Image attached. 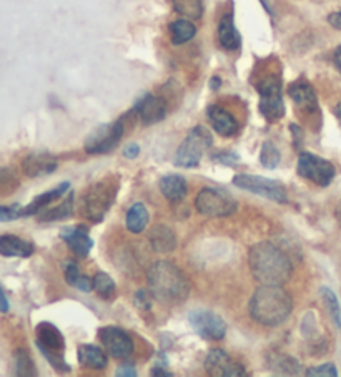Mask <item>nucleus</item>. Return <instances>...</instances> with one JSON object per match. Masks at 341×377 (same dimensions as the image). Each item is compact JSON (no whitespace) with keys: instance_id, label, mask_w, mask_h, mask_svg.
Instances as JSON below:
<instances>
[{"instance_id":"13","label":"nucleus","mask_w":341,"mask_h":377,"mask_svg":"<svg viewBox=\"0 0 341 377\" xmlns=\"http://www.w3.org/2000/svg\"><path fill=\"white\" fill-rule=\"evenodd\" d=\"M98 339L110 356L117 359H127L133 354V341L123 329L108 326L98 331Z\"/></svg>"},{"instance_id":"26","label":"nucleus","mask_w":341,"mask_h":377,"mask_svg":"<svg viewBox=\"0 0 341 377\" xmlns=\"http://www.w3.org/2000/svg\"><path fill=\"white\" fill-rule=\"evenodd\" d=\"M150 220V213L147 210V206L143 203H135L133 206H130V210L127 211V218H125V224H127V229L130 233L138 234L147 228Z\"/></svg>"},{"instance_id":"4","label":"nucleus","mask_w":341,"mask_h":377,"mask_svg":"<svg viewBox=\"0 0 341 377\" xmlns=\"http://www.w3.org/2000/svg\"><path fill=\"white\" fill-rule=\"evenodd\" d=\"M118 191L117 180H102L83 191L80 196V213L92 223H100L112 208Z\"/></svg>"},{"instance_id":"6","label":"nucleus","mask_w":341,"mask_h":377,"mask_svg":"<svg viewBox=\"0 0 341 377\" xmlns=\"http://www.w3.org/2000/svg\"><path fill=\"white\" fill-rule=\"evenodd\" d=\"M213 145V138L205 127H195L183 140L175 155L173 163L182 168H195L202 162V157Z\"/></svg>"},{"instance_id":"19","label":"nucleus","mask_w":341,"mask_h":377,"mask_svg":"<svg viewBox=\"0 0 341 377\" xmlns=\"http://www.w3.org/2000/svg\"><path fill=\"white\" fill-rule=\"evenodd\" d=\"M218 40L220 45L225 50H230V52H235L242 47V35L235 27V20H233V14L228 12L225 14L222 20L218 24Z\"/></svg>"},{"instance_id":"49","label":"nucleus","mask_w":341,"mask_h":377,"mask_svg":"<svg viewBox=\"0 0 341 377\" xmlns=\"http://www.w3.org/2000/svg\"><path fill=\"white\" fill-rule=\"evenodd\" d=\"M340 221H341V210H340Z\"/></svg>"},{"instance_id":"27","label":"nucleus","mask_w":341,"mask_h":377,"mask_svg":"<svg viewBox=\"0 0 341 377\" xmlns=\"http://www.w3.org/2000/svg\"><path fill=\"white\" fill-rule=\"evenodd\" d=\"M73 201H75V195L70 193L67 196V200L62 201L58 206H55V208L40 211L39 221L40 223H52V221L70 218V216L73 215Z\"/></svg>"},{"instance_id":"5","label":"nucleus","mask_w":341,"mask_h":377,"mask_svg":"<svg viewBox=\"0 0 341 377\" xmlns=\"http://www.w3.org/2000/svg\"><path fill=\"white\" fill-rule=\"evenodd\" d=\"M35 334H37V348L49 361V364L58 373H70V366L63 359L65 339L57 326L44 321V323L37 324Z\"/></svg>"},{"instance_id":"47","label":"nucleus","mask_w":341,"mask_h":377,"mask_svg":"<svg viewBox=\"0 0 341 377\" xmlns=\"http://www.w3.org/2000/svg\"><path fill=\"white\" fill-rule=\"evenodd\" d=\"M210 87H212L213 90H217L220 87V78L218 77H213L212 82H210Z\"/></svg>"},{"instance_id":"9","label":"nucleus","mask_w":341,"mask_h":377,"mask_svg":"<svg viewBox=\"0 0 341 377\" xmlns=\"http://www.w3.org/2000/svg\"><path fill=\"white\" fill-rule=\"evenodd\" d=\"M233 185L245 191H250V193H255L258 196H263V198L277 201V203H287L288 201L287 190H285L283 185L277 182V180L258 177V175L242 173V175H235Z\"/></svg>"},{"instance_id":"40","label":"nucleus","mask_w":341,"mask_h":377,"mask_svg":"<svg viewBox=\"0 0 341 377\" xmlns=\"http://www.w3.org/2000/svg\"><path fill=\"white\" fill-rule=\"evenodd\" d=\"M75 288L78 291H82V293H90V291L93 289V281L88 278V276H80L77 284H75Z\"/></svg>"},{"instance_id":"23","label":"nucleus","mask_w":341,"mask_h":377,"mask_svg":"<svg viewBox=\"0 0 341 377\" xmlns=\"http://www.w3.org/2000/svg\"><path fill=\"white\" fill-rule=\"evenodd\" d=\"M160 191H162L165 198L168 201H182L188 193L187 187V180L180 175H165V177L160 180Z\"/></svg>"},{"instance_id":"14","label":"nucleus","mask_w":341,"mask_h":377,"mask_svg":"<svg viewBox=\"0 0 341 377\" xmlns=\"http://www.w3.org/2000/svg\"><path fill=\"white\" fill-rule=\"evenodd\" d=\"M205 369L215 377H240L247 376L245 368L238 361L230 358L223 349H212L205 359Z\"/></svg>"},{"instance_id":"7","label":"nucleus","mask_w":341,"mask_h":377,"mask_svg":"<svg viewBox=\"0 0 341 377\" xmlns=\"http://www.w3.org/2000/svg\"><path fill=\"white\" fill-rule=\"evenodd\" d=\"M260 93V113L270 122H277L285 117V103L282 98V78L278 75H268L257 85Z\"/></svg>"},{"instance_id":"34","label":"nucleus","mask_w":341,"mask_h":377,"mask_svg":"<svg viewBox=\"0 0 341 377\" xmlns=\"http://www.w3.org/2000/svg\"><path fill=\"white\" fill-rule=\"evenodd\" d=\"M280 162H282V153H280V150L275 147L272 142L263 143L262 152H260V163H262L265 168L275 170L280 165Z\"/></svg>"},{"instance_id":"30","label":"nucleus","mask_w":341,"mask_h":377,"mask_svg":"<svg viewBox=\"0 0 341 377\" xmlns=\"http://www.w3.org/2000/svg\"><path fill=\"white\" fill-rule=\"evenodd\" d=\"M15 361V376L19 377H34L37 376V371H35V364L32 358H30L29 351L25 349H17L14 356Z\"/></svg>"},{"instance_id":"11","label":"nucleus","mask_w":341,"mask_h":377,"mask_svg":"<svg viewBox=\"0 0 341 377\" xmlns=\"http://www.w3.org/2000/svg\"><path fill=\"white\" fill-rule=\"evenodd\" d=\"M123 137V122H117L102 125L95 130L90 137L85 140V152L88 155H105L117 148L120 140Z\"/></svg>"},{"instance_id":"33","label":"nucleus","mask_w":341,"mask_h":377,"mask_svg":"<svg viewBox=\"0 0 341 377\" xmlns=\"http://www.w3.org/2000/svg\"><path fill=\"white\" fill-rule=\"evenodd\" d=\"M320 294H322V299H323L325 306H327L330 316H332L333 323L337 324L338 329H341V308H340L337 294H335L330 288H322L320 289Z\"/></svg>"},{"instance_id":"37","label":"nucleus","mask_w":341,"mask_h":377,"mask_svg":"<svg viewBox=\"0 0 341 377\" xmlns=\"http://www.w3.org/2000/svg\"><path fill=\"white\" fill-rule=\"evenodd\" d=\"M152 299L153 298V294H152V291L150 289H140L137 291V294H135V304L138 306L140 309H150L152 308Z\"/></svg>"},{"instance_id":"48","label":"nucleus","mask_w":341,"mask_h":377,"mask_svg":"<svg viewBox=\"0 0 341 377\" xmlns=\"http://www.w3.org/2000/svg\"><path fill=\"white\" fill-rule=\"evenodd\" d=\"M333 112H335V115H337L338 120H340V122H341V102L337 105V107H335Z\"/></svg>"},{"instance_id":"17","label":"nucleus","mask_w":341,"mask_h":377,"mask_svg":"<svg viewBox=\"0 0 341 377\" xmlns=\"http://www.w3.org/2000/svg\"><path fill=\"white\" fill-rule=\"evenodd\" d=\"M60 238L70 246L78 258L88 256L93 248V239L90 238L88 229L85 226H67V228L60 229Z\"/></svg>"},{"instance_id":"1","label":"nucleus","mask_w":341,"mask_h":377,"mask_svg":"<svg viewBox=\"0 0 341 377\" xmlns=\"http://www.w3.org/2000/svg\"><path fill=\"white\" fill-rule=\"evenodd\" d=\"M248 261L255 279L262 284L282 286L293 273L292 259L278 246L268 241L252 246Z\"/></svg>"},{"instance_id":"44","label":"nucleus","mask_w":341,"mask_h":377,"mask_svg":"<svg viewBox=\"0 0 341 377\" xmlns=\"http://www.w3.org/2000/svg\"><path fill=\"white\" fill-rule=\"evenodd\" d=\"M152 376H155V377H173V373H168V371H165V368H153Z\"/></svg>"},{"instance_id":"18","label":"nucleus","mask_w":341,"mask_h":377,"mask_svg":"<svg viewBox=\"0 0 341 377\" xmlns=\"http://www.w3.org/2000/svg\"><path fill=\"white\" fill-rule=\"evenodd\" d=\"M207 117L212 123V127L215 132H217L220 137H233L238 132V123L235 117L227 110L218 107V105H210L207 110Z\"/></svg>"},{"instance_id":"24","label":"nucleus","mask_w":341,"mask_h":377,"mask_svg":"<svg viewBox=\"0 0 341 377\" xmlns=\"http://www.w3.org/2000/svg\"><path fill=\"white\" fill-rule=\"evenodd\" d=\"M148 241L152 248L158 253H170L177 248V238H175L173 229H170L165 224H157L152 228L148 234Z\"/></svg>"},{"instance_id":"45","label":"nucleus","mask_w":341,"mask_h":377,"mask_svg":"<svg viewBox=\"0 0 341 377\" xmlns=\"http://www.w3.org/2000/svg\"><path fill=\"white\" fill-rule=\"evenodd\" d=\"M333 60H335V65H337V68L340 70V73H341V45L337 50H335Z\"/></svg>"},{"instance_id":"12","label":"nucleus","mask_w":341,"mask_h":377,"mask_svg":"<svg viewBox=\"0 0 341 377\" xmlns=\"http://www.w3.org/2000/svg\"><path fill=\"white\" fill-rule=\"evenodd\" d=\"M190 324L193 326L195 333L208 341H222L227 334V324L218 314L207 309H197L188 314Z\"/></svg>"},{"instance_id":"35","label":"nucleus","mask_w":341,"mask_h":377,"mask_svg":"<svg viewBox=\"0 0 341 377\" xmlns=\"http://www.w3.org/2000/svg\"><path fill=\"white\" fill-rule=\"evenodd\" d=\"M305 376H308V377H318V376L337 377L338 371H337V368H335V364L327 363V364L317 366V368H310L308 371H305Z\"/></svg>"},{"instance_id":"2","label":"nucleus","mask_w":341,"mask_h":377,"mask_svg":"<svg viewBox=\"0 0 341 377\" xmlns=\"http://www.w3.org/2000/svg\"><path fill=\"white\" fill-rule=\"evenodd\" d=\"M248 311L258 324L275 328L283 324L292 314L293 299L282 286L263 284L250 299Z\"/></svg>"},{"instance_id":"3","label":"nucleus","mask_w":341,"mask_h":377,"mask_svg":"<svg viewBox=\"0 0 341 377\" xmlns=\"http://www.w3.org/2000/svg\"><path fill=\"white\" fill-rule=\"evenodd\" d=\"M148 289L162 303H182L188 298L190 283L182 269L170 261H157L147 274Z\"/></svg>"},{"instance_id":"10","label":"nucleus","mask_w":341,"mask_h":377,"mask_svg":"<svg viewBox=\"0 0 341 377\" xmlns=\"http://www.w3.org/2000/svg\"><path fill=\"white\" fill-rule=\"evenodd\" d=\"M297 172L302 178L308 180L318 187H328L335 178V167L328 160H323L317 155L305 152L300 155Z\"/></svg>"},{"instance_id":"22","label":"nucleus","mask_w":341,"mask_h":377,"mask_svg":"<svg viewBox=\"0 0 341 377\" xmlns=\"http://www.w3.org/2000/svg\"><path fill=\"white\" fill-rule=\"evenodd\" d=\"M24 172L27 177H42V175H49L55 172L57 168V162L50 157V155H29L22 163Z\"/></svg>"},{"instance_id":"29","label":"nucleus","mask_w":341,"mask_h":377,"mask_svg":"<svg viewBox=\"0 0 341 377\" xmlns=\"http://www.w3.org/2000/svg\"><path fill=\"white\" fill-rule=\"evenodd\" d=\"M170 33H172V42L175 45H182L190 42L197 33V27L190 22L187 19H180L175 20V22L170 24Z\"/></svg>"},{"instance_id":"28","label":"nucleus","mask_w":341,"mask_h":377,"mask_svg":"<svg viewBox=\"0 0 341 377\" xmlns=\"http://www.w3.org/2000/svg\"><path fill=\"white\" fill-rule=\"evenodd\" d=\"M268 366L273 373L277 374H285V376H298L302 373V366L297 359H293L292 356L287 354H275L270 356L268 359Z\"/></svg>"},{"instance_id":"46","label":"nucleus","mask_w":341,"mask_h":377,"mask_svg":"<svg viewBox=\"0 0 341 377\" xmlns=\"http://www.w3.org/2000/svg\"><path fill=\"white\" fill-rule=\"evenodd\" d=\"M2 313H7L9 311V299H7V294H5V291H2Z\"/></svg>"},{"instance_id":"43","label":"nucleus","mask_w":341,"mask_h":377,"mask_svg":"<svg viewBox=\"0 0 341 377\" xmlns=\"http://www.w3.org/2000/svg\"><path fill=\"white\" fill-rule=\"evenodd\" d=\"M328 24L332 25V27L337 29V30H341V10L328 15Z\"/></svg>"},{"instance_id":"41","label":"nucleus","mask_w":341,"mask_h":377,"mask_svg":"<svg viewBox=\"0 0 341 377\" xmlns=\"http://www.w3.org/2000/svg\"><path fill=\"white\" fill-rule=\"evenodd\" d=\"M140 155V147L137 143H130L127 145V147H125L123 150V157L125 158H128V160H133V158H137Z\"/></svg>"},{"instance_id":"21","label":"nucleus","mask_w":341,"mask_h":377,"mask_svg":"<svg viewBox=\"0 0 341 377\" xmlns=\"http://www.w3.org/2000/svg\"><path fill=\"white\" fill-rule=\"evenodd\" d=\"M70 188V183L68 182H63L60 183L58 187H55L54 190L47 191V193L44 195H39L37 198H35L32 203H29L27 206H24L22 210H20V216H32V215H39L40 211H44L47 206L52 203L54 200L60 198V196H63L67 193Z\"/></svg>"},{"instance_id":"15","label":"nucleus","mask_w":341,"mask_h":377,"mask_svg":"<svg viewBox=\"0 0 341 377\" xmlns=\"http://www.w3.org/2000/svg\"><path fill=\"white\" fill-rule=\"evenodd\" d=\"M290 98L293 100V103L297 105V108L300 112L313 115L318 113V98L317 93H315V88L312 87V83L307 82V80L300 78L297 82L290 85L288 88Z\"/></svg>"},{"instance_id":"31","label":"nucleus","mask_w":341,"mask_h":377,"mask_svg":"<svg viewBox=\"0 0 341 377\" xmlns=\"http://www.w3.org/2000/svg\"><path fill=\"white\" fill-rule=\"evenodd\" d=\"M93 291L97 293L102 299H112L115 296V281L110 278L107 273H97L93 276Z\"/></svg>"},{"instance_id":"8","label":"nucleus","mask_w":341,"mask_h":377,"mask_svg":"<svg viewBox=\"0 0 341 377\" xmlns=\"http://www.w3.org/2000/svg\"><path fill=\"white\" fill-rule=\"evenodd\" d=\"M195 206L202 215L212 218H225L238 208L237 200L227 191L218 188H203L195 198Z\"/></svg>"},{"instance_id":"39","label":"nucleus","mask_w":341,"mask_h":377,"mask_svg":"<svg viewBox=\"0 0 341 377\" xmlns=\"http://www.w3.org/2000/svg\"><path fill=\"white\" fill-rule=\"evenodd\" d=\"M20 210H22V208H20L19 205L2 206V208H0V221H2V223H5V221L20 218Z\"/></svg>"},{"instance_id":"36","label":"nucleus","mask_w":341,"mask_h":377,"mask_svg":"<svg viewBox=\"0 0 341 377\" xmlns=\"http://www.w3.org/2000/svg\"><path fill=\"white\" fill-rule=\"evenodd\" d=\"M63 276H65V281H67L70 286L77 284V281L82 274H80V269L75 261H67V263L63 264Z\"/></svg>"},{"instance_id":"25","label":"nucleus","mask_w":341,"mask_h":377,"mask_svg":"<svg viewBox=\"0 0 341 377\" xmlns=\"http://www.w3.org/2000/svg\"><path fill=\"white\" fill-rule=\"evenodd\" d=\"M78 354V363L83 366V368L88 369H105L108 364L107 354L103 353V349H100L98 346H92V344H82L78 346L77 349Z\"/></svg>"},{"instance_id":"38","label":"nucleus","mask_w":341,"mask_h":377,"mask_svg":"<svg viewBox=\"0 0 341 377\" xmlns=\"http://www.w3.org/2000/svg\"><path fill=\"white\" fill-rule=\"evenodd\" d=\"M212 160L213 162L222 163V165H235V163L240 162V157L233 152H218V153L213 155Z\"/></svg>"},{"instance_id":"32","label":"nucleus","mask_w":341,"mask_h":377,"mask_svg":"<svg viewBox=\"0 0 341 377\" xmlns=\"http://www.w3.org/2000/svg\"><path fill=\"white\" fill-rule=\"evenodd\" d=\"M175 12L185 15L187 19H200L203 15L202 0H173Z\"/></svg>"},{"instance_id":"20","label":"nucleus","mask_w":341,"mask_h":377,"mask_svg":"<svg viewBox=\"0 0 341 377\" xmlns=\"http://www.w3.org/2000/svg\"><path fill=\"white\" fill-rule=\"evenodd\" d=\"M34 244L30 241H25L19 236L4 234L0 238V253L7 258H29L34 254Z\"/></svg>"},{"instance_id":"42","label":"nucleus","mask_w":341,"mask_h":377,"mask_svg":"<svg viewBox=\"0 0 341 377\" xmlns=\"http://www.w3.org/2000/svg\"><path fill=\"white\" fill-rule=\"evenodd\" d=\"M115 374L120 376V377H135L137 376V371H135L132 366H120Z\"/></svg>"},{"instance_id":"16","label":"nucleus","mask_w":341,"mask_h":377,"mask_svg":"<svg viewBox=\"0 0 341 377\" xmlns=\"http://www.w3.org/2000/svg\"><path fill=\"white\" fill-rule=\"evenodd\" d=\"M133 112L138 115L143 125H155L167 117V105L162 98L155 97L152 93L143 95L135 105Z\"/></svg>"}]
</instances>
